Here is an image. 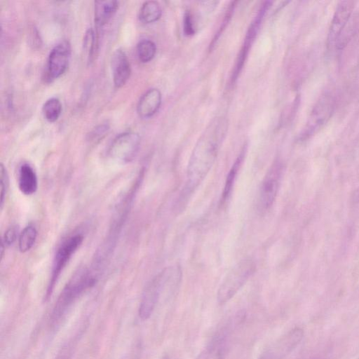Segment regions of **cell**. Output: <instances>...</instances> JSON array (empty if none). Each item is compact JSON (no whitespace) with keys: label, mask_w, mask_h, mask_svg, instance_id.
<instances>
[{"label":"cell","mask_w":359,"mask_h":359,"mask_svg":"<svg viewBox=\"0 0 359 359\" xmlns=\"http://www.w3.org/2000/svg\"><path fill=\"white\" fill-rule=\"evenodd\" d=\"M226 130V121L222 118L215 119L198 140L188 163L184 197L189 196L209 172Z\"/></svg>","instance_id":"cell-1"},{"label":"cell","mask_w":359,"mask_h":359,"mask_svg":"<svg viewBox=\"0 0 359 359\" xmlns=\"http://www.w3.org/2000/svg\"><path fill=\"white\" fill-rule=\"evenodd\" d=\"M100 274L92 269H79L66 284L53 307L50 320L55 325L60 322L72 306L98 280Z\"/></svg>","instance_id":"cell-2"},{"label":"cell","mask_w":359,"mask_h":359,"mask_svg":"<svg viewBox=\"0 0 359 359\" xmlns=\"http://www.w3.org/2000/svg\"><path fill=\"white\" fill-rule=\"evenodd\" d=\"M182 279L180 266L175 265L164 269L146 285L140 302L138 315L146 320L151 316L164 289L170 285H179Z\"/></svg>","instance_id":"cell-3"},{"label":"cell","mask_w":359,"mask_h":359,"mask_svg":"<svg viewBox=\"0 0 359 359\" xmlns=\"http://www.w3.org/2000/svg\"><path fill=\"white\" fill-rule=\"evenodd\" d=\"M142 177V175L140 174L130 191L116 205L107 236L97 249V251L104 257L109 258L116 247L119 234L130 210L135 194L141 182Z\"/></svg>","instance_id":"cell-4"},{"label":"cell","mask_w":359,"mask_h":359,"mask_svg":"<svg viewBox=\"0 0 359 359\" xmlns=\"http://www.w3.org/2000/svg\"><path fill=\"white\" fill-rule=\"evenodd\" d=\"M255 268V263L250 258L242 259L234 265L218 288V303L224 304L232 299L252 276Z\"/></svg>","instance_id":"cell-5"},{"label":"cell","mask_w":359,"mask_h":359,"mask_svg":"<svg viewBox=\"0 0 359 359\" xmlns=\"http://www.w3.org/2000/svg\"><path fill=\"white\" fill-rule=\"evenodd\" d=\"M83 238L81 233H75L66 238L57 249L46 290V298H48L53 293L61 273L74 253L81 245Z\"/></svg>","instance_id":"cell-6"},{"label":"cell","mask_w":359,"mask_h":359,"mask_svg":"<svg viewBox=\"0 0 359 359\" xmlns=\"http://www.w3.org/2000/svg\"><path fill=\"white\" fill-rule=\"evenodd\" d=\"M334 97L330 92L322 94L313 106L306 124L302 138L313 135L330 118L334 107Z\"/></svg>","instance_id":"cell-7"},{"label":"cell","mask_w":359,"mask_h":359,"mask_svg":"<svg viewBox=\"0 0 359 359\" xmlns=\"http://www.w3.org/2000/svg\"><path fill=\"white\" fill-rule=\"evenodd\" d=\"M140 146V137L137 133L125 132L117 135L109 145V156L121 163L132 161L136 156Z\"/></svg>","instance_id":"cell-8"},{"label":"cell","mask_w":359,"mask_h":359,"mask_svg":"<svg viewBox=\"0 0 359 359\" xmlns=\"http://www.w3.org/2000/svg\"><path fill=\"white\" fill-rule=\"evenodd\" d=\"M283 175V166L274 163L267 171L261 184L259 191V206L268 210L276 200Z\"/></svg>","instance_id":"cell-9"},{"label":"cell","mask_w":359,"mask_h":359,"mask_svg":"<svg viewBox=\"0 0 359 359\" xmlns=\"http://www.w3.org/2000/svg\"><path fill=\"white\" fill-rule=\"evenodd\" d=\"M71 55L69 43L63 40L51 50L46 66L47 77L51 80L57 79L67 70Z\"/></svg>","instance_id":"cell-10"},{"label":"cell","mask_w":359,"mask_h":359,"mask_svg":"<svg viewBox=\"0 0 359 359\" xmlns=\"http://www.w3.org/2000/svg\"><path fill=\"white\" fill-rule=\"evenodd\" d=\"M355 2L352 1H340L333 15L328 31L327 44L332 48L349 21L354 8Z\"/></svg>","instance_id":"cell-11"},{"label":"cell","mask_w":359,"mask_h":359,"mask_svg":"<svg viewBox=\"0 0 359 359\" xmlns=\"http://www.w3.org/2000/svg\"><path fill=\"white\" fill-rule=\"evenodd\" d=\"M269 2H265L264 5H262V8L259 11V13H257V16L254 19V20L252 22L250 26L248 28V30L247 32V34L245 36L244 43L243 45V47L239 53V55L238 56L237 60L236 62L234 69L232 73L231 76V81L235 82V81L237 79L238 76L239 75L243 64L246 60V57L248 54L249 48L252 43L257 33L259 30V27L260 25V23L262 20V18L264 15L265 12L268 10L269 5Z\"/></svg>","instance_id":"cell-12"},{"label":"cell","mask_w":359,"mask_h":359,"mask_svg":"<svg viewBox=\"0 0 359 359\" xmlns=\"http://www.w3.org/2000/svg\"><path fill=\"white\" fill-rule=\"evenodd\" d=\"M303 337V330L294 328L275 342L263 355L266 359H283L299 344Z\"/></svg>","instance_id":"cell-13"},{"label":"cell","mask_w":359,"mask_h":359,"mask_svg":"<svg viewBox=\"0 0 359 359\" xmlns=\"http://www.w3.org/2000/svg\"><path fill=\"white\" fill-rule=\"evenodd\" d=\"M111 67L115 87H122L129 79L131 73L130 62L122 50L118 49L113 53Z\"/></svg>","instance_id":"cell-14"},{"label":"cell","mask_w":359,"mask_h":359,"mask_svg":"<svg viewBox=\"0 0 359 359\" xmlns=\"http://www.w3.org/2000/svg\"><path fill=\"white\" fill-rule=\"evenodd\" d=\"M229 331V327H223L196 359H223Z\"/></svg>","instance_id":"cell-15"},{"label":"cell","mask_w":359,"mask_h":359,"mask_svg":"<svg viewBox=\"0 0 359 359\" xmlns=\"http://www.w3.org/2000/svg\"><path fill=\"white\" fill-rule=\"evenodd\" d=\"M161 104V93L157 88L148 90L140 99L137 111L140 117L147 118L154 115Z\"/></svg>","instance_id":"cell-16"},{"label":"cell","mask_w":359,"mask_h":359,"mask_svg":"<svg viewBox=\"0 0 359 359\" xmlns=\"http://www.w3.org/2000/svg\"><path fill=\"white\" fill-rule=\"evenodd\" d=\"M18 184L20 191L26 196L34 194L38 189V178L33 167L27 163H22L18 170Z\"/></svg>","instance_id":"cell-17"},{"label":"cell","mask_w":359,"mask_h":359,"mask_svg":"<svg viewBox=\"0 0 359 359\" xmlns=\"http://www.w3.org/2000/svg\"><path fill=\"white\" fill-rule=\"evenodd\" d=\"M118 8L116 1H95V22L97 27L106 25L116 13Z\"/></svg>","instance_id":"cell-18"},{"label":"cell","mask_w":359,"mask_h":359,"mask_svg":"<svg viewBox=\"0 0 359 359\" xmlns=\"http://www.w3.org/2000/svg\"><path fill=\"white\" fill-rule=\"evenodd\" d=\"M161 15V8L155 1H145L141 6L139 18L141 22L149 24L157 21Z\"/></svg>","instance_id":"cell-19"},{"label":"cell","mask_w":359,"mask_h":359,"mask_svg":"<svg viewBox=\"0 0 359 359\" xmlns=\"http://www.w3.org/2000/svg\"><path fill=\"white\" fill-rule=\"evenodd\" d=\"M243 156L244 152L243 151L240 154V155L234 162L233 165H232L226 176L221 199L222 202L226 201L231 195L233 184L236 181L238 172L239 170V168L243 159Z\"/></svg>","instance_id":"cell-20"},{"label":"cell","mask_w":359,"mask_h":359,"mask_svg":"<svg viewBox=\"0 0 359 359\" xmlns=\"http://www.w3.org/2000/svg\"><path fill=\"white\" fill-rule=\"evenodd\" d=\"M37 237V231L34 226L29 225L24 228L18 237L19 250L24 253L32 249Z\"/></svg>","instance_id":"cell-21"},{"label":"cell","mask_w":359,"mask_h":359,"mask_svg":"<svg viewBox=\"0 0 359 359\" xmlns=\"http://www.w3.org/2000/svg\"><path fill=\"white\" fill-rule=\"evenodd\" d=\"M42 112L44 118L50 123L56 121L62 112L60 101L55 97H51L43 105Z\"/></svg>","instance_id":"cell-22"},{"label":"cell","mask_w":359,"mask_h":359,"mask_svg":"<svg viewBox=\"0 0 359 359\" xmlns=\"http://www.w3.org/2000/svg\"><path fill=\"white\" fill-rule=\"evenodd\" d=\"M156 47L155 43L149 39H142L137 45V55L143 63L150 62L155 56Z\"/></svg>","instance_id":"cell-23"},{"label":"cell","mask_w":359,"mask_h":359,"mask_svg":"<svg viewBox=\"0 0 359 359\" xmlns=\"http://www.w3.org/2000/svg\"><path fill=\"white\" fill-rule=\"evenodd\" d=\"M0 183H1V208H3L6 198V194L8 193V187H9V178L8 172L6 170V168L4 165L3 163L1 164V169H0Z\"/></svg>","instance_id":"cell-24"},{"label":"cell","mask_w":359,"mask_h":359,"mask_svg":"<svg viewBox=\"0 0 359 359\" xmlns=\"http://www.w3.org/2000/svg\"><path fill=\"white\" fill-rule=\"evenodd\" d=\"M18 237H19L18 228L15 226L9 227L1 238L2 252L4 248L12 245Z\"/></svg>","instance_id":"cell-25"},{"label":"cell","mask_w":359,"mask_h":359,"mask_svg":"<svg viewBox=\"0 0 359 359\" xmlns=\"http://www.w3.org/2000/svg\"><path fill=\"white\" fill-rule=\"evenodd\" d=\"M95 33L92 29H88L84 36V48L88 51V58L90 60L96 48Z\"/></svg>","instance_id":"cell-26"},{"label":"cell","mask_w":359,"mask_h":359,"mask_svg":"<svg viewBox=\"0 0 359 359\" xmlns=\"http://www.w3.org/2000/svg\"><path fill=\"white\" fill-rule=\"evenodd\" d=\"M184 32L187 36H191L195 33L193 16L189 11H187L184 16Z\"/></svg>","instance_id":"cell-27"},{"label":"cell","mask_w":359,"mask_h":359,"mask_svg":"<svg viewBox=\"0 0 359 359\" xmlns=\"http://www.w3.org/2000/svg\"><path fill=\"white\" fill-rule=\"evenodd\" d=\"M109 130V126L106 124L100 125L98 127H97L95 130L92 133L90 137V139L93 140H100V137L102 138V136H104L106 133Z\"/></svg>","instance_id":"cell-28"},{"label":"cell","mask_w":359,"mask_h":359,"mask_svg":"<svg viewBox=\"0 0 359 359\" xmlns=\"http://www.w3.org/2000/svg\"><path fill=\"white\" fill-rule=\"evenodd\" d=\"M259 359H266V358L262 355Z\"/></svg>","instance_id":"cell-29"},{"label":"cell","mask_w":359,"mask_h":359,"mask_svg":"<svg viewBox=\"0 0 359 359\" xmlns=\"http://www.w3.org/2000/svg\"><path fill=\"white\" fill-rule=\"evenodd\" d=\"M357 196H358V198H359V189H358V190Z\"/></svg>","instance_id":"cell-30"}]
</instances>
